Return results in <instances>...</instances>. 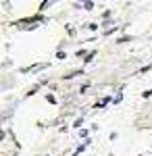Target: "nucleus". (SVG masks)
I'll use <instances>...</instances> for the list:
<instances>
[{
    "mask_svg": "<svg viewBox=\"0 0 152 156\" xmlns=\"http://www.w3.org/2000/svg\"><path fill=\"white\" fill-rule=\"evenodd\" d=\"M83 9H85V11H92V9H94V2H83Z\"/></svg>",
    "mask_w": 152,
    "mask_h": 156,
    "instance_id": "f257e3e1",
    "label": "nucleus"
},
{
    "mask_svg": "<svg viewBox=\"0 0 152 156\" xmlns=\"http://www.w3.org/2000/svg\"><path fill=\"white\" fill-rule=\"evenodd\" d=\"M81 125H83V119H77V121H75V125H73V127H81Z\"/></svg>",
    "mask_w": 152,
    "mask_h": 156,
    "instance_id": "f03ea898",
    "label": "nucleus"
},
{
    "mask_svg": "<svg viewBox=\"0 0 152 156\" xmlns=\"http://www.w3.org/2000/svg\"><path fill=\"white\" fill-rule=\"evenodd\" d=\"M94 54H96V52H90V54H88V56H85V62H90V60L94 58Z\"/></svg>",
    "mask_w": 152,
    "mask_h": 156,
    "instance_id": "7ed1b4c3",
    "label": "nucleus"
}]
</instances>
